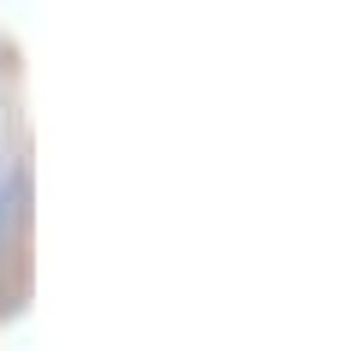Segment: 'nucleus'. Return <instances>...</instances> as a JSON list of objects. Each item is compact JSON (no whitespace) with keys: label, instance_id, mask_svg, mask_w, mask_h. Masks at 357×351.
Returning a JSON list of instances; mask_svg holds the SVG:
<instances>
[{"label":"nucleus","instance_id":"1","mask_svg":"<svg viewBox=\"0 0 357 351\" xmlns=\"http://www.w3.org/2000/svg\"><path fill=\"white\" fill-rule=\"evenodd\" d=\"M18 202H24V179L0 173V244L13 239V226H18Z\"/></svg>","mask_w":357,"mask_h":351}]
</instances>
